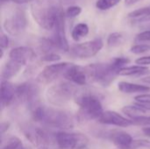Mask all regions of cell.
I'll list each match as a JSON object with an SVG mask.
<instances>
[{"label":"cell","mask_w":150,"mask_h":149,"mask_svg":"<svg viewBox=\"0 0 150 149\" xmlns=\"http://www.w3.org/2000/svg\"><path fill=\"white\" fill-rule=\"evenodd\" d=\"M34 121L50 128L68 130L74 126L72 115L63 110L40 105L32 112Z\"/></svg>","instance_id":"1"},{"label":"cell","mask_w":150,"mask_h":149,"mask_svg":"<svg viewBox=\"0 0 150 149\" xmlns=\"http://www.w3.org/2000/svg\"><path fill=\"white\" fill-rule=\"evenodd\" d=\"M75 100L79 105V115L82 119L98 120L105 112L100 99L90 91H78Z\"/></svg>","instance_id":"2"},{"label":"cell","mask_w":150,"mask_h":149,"mask_svg":"<svg viewBox=\"0 0 150 149\" xmlns=\"http://www.w3.org/2000/svg\"><path fill=\"white\" fill-rule=\"evenodd\" d=\"M78 89L69 81L59 82L47 90L46 97L47 101L54 106H62L75 98L78 93Z\"/></svg>","instance_id":"3"},{"label":"cell","mask_w":150,"mask_h":149,"mask_svg":"<svg viewBox=\"0 0 150 149\" xmlns=\"http://www.w3.org/2000/svg\"><path fill=\"white\" fill-rule=\"evenodd\" d=\"M58 8L53 5H47V4L38 1L32 4L31 11L33 19L37 24L45 30L54 29Z\"/></svg>","instance_id":"4"},{"label":"cell","mask_w":150,"mask_h":149,"mask_svg":"<svg viewBox=\"0 0 150 149\" xmlns=\"http://www.w3.org/2000/svg\"><path fill=\"white\" fill-rule=\"evenodd\" d=\"M85 68L87 69L89 79L97 82L104 87L109 86L113 82L116 76H119V72L112 67L111 62L93 63Z\"/></svg>","instance_id":"5"},{"label":"cell","mask_w":150,"mask_h":149,"mask_svg":"<svg viewBox=\"0 0 150 149\" xmlns=\"http://www.w3.org/2000/svg\"><path fill=\"white\" fill-rule=\"evenodd\" d=\"M16 99L25 105L32 112L40 105V88L32 82L22 83L16 86Z\"/></svg>","instance_id":"6"},{"label":"cell","mask_w":150,"mask_h":149,"mask_svg":"<svg viewBox=\"0 0 150 149\" xmlns=\"http://www.w3.org/2000/svg\"><path fill=\"white\" fill-rule=\"evenodd\" d=\"M54 140L60 149H84L89 144V138L82 133L59 132Z\"/></svg>","instance_id":"7"},{"label":"cell","mask_w":150,"mask_h":149,"mask_svg":"<svg viewBox=\"0 0 150 149\" xmlns=\"http://www.w3.org/2000/svg\"><path fill=\"white\" fill-rule=\"evenodd\" d=\"M69 62H57L46 66L42 71L39 73L36 81L41 84H49L54 82L62 75H65L66 71L72 66Z\"/></svg>","instance_id":"8"},{"label":"cell","mask_w":150,"mask_h":149,"mask_svg":"<svg viewBox=\"0 0 150 149\" xmlns=\"http://www.w3.org/2000/svg\"><path fill=\"white\" fill-rule=\"evenodd\" d=\"M104 47V42L101 39H95L93 40L74 45L70 49V54L76 58L87 59L95 56Z\"/></svg>","instance_id":"9"},{"label":"cell","mask_w":150,"mask_h":149,"mask_svg":"<svg viewBox=\"0 0 150 149\" xmlns=\"http://www.w3.org/2000/svg\"><path fill=\"white\" fill-rule=\"evenodd\" d=\"M27 26V19L25 12L23 9H17L15 12L4 22V30L13 36L22 34Z\"/></svg>","instance_id":"10"},{"label":"cell","mask_w":150,"mask_h":149,"mask_svg":"<svg viewBox=\"0 0 150 149\" xmlns=\"http://www.w3.org/2000/svg\"><path fill=\"white\" fill-rule=\"evenodd\" d=\"M65 16L66 15L64 14L62 10L58 8L56 20L54 26V35L52 39L56 44L58 49L68 52L69 51V45L65 32Z\"/></svg>","instance_id":"11"},{"label":"cell","mask_w":150,"mask_h":149,"mask_svg":"<svg viewBox=\"0 0 150 149\" xmlns=\"http://www.w3.org/2000/svg\"><path fill=\"white\" fill-rule=\"evenodd\" d=\"M22 130L25 137L38 149H48L50 138L45 130L33 126H23Z\"/></svg>","instance_id":"12"},{"label":"cell","mask_w":150,"mask_h":149,"mask_svg":"<svg viewBox=\"0 0 150 149\" xmlns=\"http://www.w3.org/2000/svg\"><path fill=\"white\" fill-rule=\"evenodd\" d=\"M98 122L104 125L115 126L119 127H128L133 125L131 119H127L114 111H105L98 119Z\"/></svg>","instance_id":"13"},{"label":"cell","mask_w":150,"mask_h":149,"mask_svg":"<svg viewBox=\"0 0 150 149\" xmlns=\"http://www.w3.org/2000/svg\"><path fill=\"white\" fill-rule=\"evenodd\" d=\"M64 76L68 81L73 83L76 85H80V86L87 84L89 80L86 68L78 65H74V64L66 71Z\"/></svg>","instance_id":"14"},{"label":"cell","mask_w":150,"mask_h":149,"mask_svg":"<svg viewBox=\"0 0 150 149\" xmlns=\"http://www.w3.org/2000/svg\"><path fill=\"white\" fill-rule=\"evenodd\" d=\"M11 60L15 61L23 66L35 57V53L33 48L28 47H18L12 48L9 53Z\"/></svg>","instance_id":"15"},{"label":"cell","mask_w":150,"mask_h":149,"mask_svg":"<svg viewBox=\"0 0 150 149\" xmlns=\"http://www.w3.org/2000/svg\"><path fill=\"white\" fill-rule=\"evenodd\" d=\"M1 107L4 110V107L10 105L16 99V86L9 81H1Z\"/></svg>","instance_id":"16"},{"label":"cell","mask_w":150,"mask_h":149,"mask_svg":"<svg viewBox=\"0 0 150 149\" xmlns=\"http://www.w3.org/2000/svg\"><path fill=\"white\" fill-rule=\"evenodd\" d=\"M109 140L119 149H130L134 141L132 136L124 131H112L109 133Z\"/></svg>","instance_id":"17"},{"label":"cell","mask_w":150,"mask_h":149,"mask_svg":"<svg viewBox=\"0 0 150 149\" xmlns=\"http://www.w3.org/2000/svg\"><path fill=\"white\" fill-rule=\"evenodd\" d=\"M118 89L120 92L125 94H134V93H145L149 92L150 87L147 85H142L137 83H132L128 82H120L118 83Z\"/></svg>","instance_id":"18"},{"label":"cell","mask_w":150,"mask_h":149,"mask_svg":"<svg viewBox=\"0 0 150 149\" xmlns=\"http://www.w3.org/2000/svg\"><path fill=\"white\" fill-rule=\"evenodd\" d=\"M23 67L24 66L22 64L10 59L8 61L5 62V64L2 68V72H1L2 81H8L11 77L15 76L21 70Z\"/></svg>","instance_id":"19"},{"label":"cell","mask_w":150,"mask_h":149,"mask_svg":"<svg viewBox=\"0 0 150 149\" xmlns=\"http://www.w3.org/2000/svg\"><path fill=\"white\" fill-rule=\"evenodd\" d=\"M121 111L131 120H135L143 116H146V113L148 112L145 108H143L139 104L134 105H126L122 108Z\"/></svg>","instance_id":"20"},{"label":"cell","mask_w":150,"mask_h":149,"mask_svg":"<svg viewBox=\"0 0 150 149\" xmlns=\"http://www.w3.org/2000/svg\"><path fill=\"white\" fill-rule=\"evenodd\" d=\"M149 69L148 67L145 66H140V65H135V66H130V67H126L122 68L119 72V76H142L146 74H149Z\"/></svg>","instance_id":"21"},{"label":"cell","mask_w":150,"mask_h":149,"mask_svg":"<svg viewBox=\"0 0 150 149\" xmlns=\"http://www.w3.org/2000/svg\"><path fill=\"white\" fill-rule=\"evenodd\" d=\"M89 26L85 23H79L75 25V27L72 30L71 37L75 41H78L81 39L86 37L89 33Z\"/></svg>","instance_id":"22"},{"label":"cell","mask_w":150,"mask_h":149,"mask_svg":"<svg viewBox=\"0 0 150 149\" xmlns=\"http://www.w3.org/2000/svg\"><path fill=\"white\" fill-rule=\"evenodd\" d=\"M124 35L121 32H112L107 38V45L109 47H118L124 42Z\"/></svg>","instance_id":"23"},{"label":"cell","mask_w":150,"mask_h":149,"mask_svg":"<svg viewBox=\"0 0 150 149\" xmlns=\"http://www.w3.org/2000/svg\"><path fill=\"white\" fill-rule=\"evenodd\" d=\"M2 149H25L20 139L15 136H11L6 140L4 145L2 146Z\"/></svg>","instance_id":"24"},{"label":"cell","mask_w":150,"mask_h":149,"mask_svg":"<svg viewBox=\"0 0 150 149\" xmlns=\"http://www.w3.org/2000/svg\"><path fill=\"white\" fill-rule=\"evenodd\" d=\"M121 0H98L96 2V7L101 11L109 10L116 6Z\"/></svg>","instance_id":"25"},{"label":"cell","mask_w":150,"mask_h":149,"mask_svg":"<svg viewBox=\"0 0 150 149\" xmlns=\"http://www.w3.org/2000/svg\"><path fill=\"white\" fill-rule=\"evenodd\" d=\"M129 62L130 60L127 57H116L111 61V64L118 72H120L122 68H126V65Z\"/></svg>","instance_id":"26"},{"label":"cell","mask_w":150,"mask_h":149,"mask_svg":"<svg viewBox=\"0 0 150 149\" xmlns=\"http://www.w3.org/2000/svg\"><path fill=\"white\" fill-rule=\"evenodd\" d=\"M149 51H150V45H148V44H138V45L133 46L130 48V52L135 54H144Z\"/></svg>","instance_id":"27"},{"label":"cell","mask_w":150,"mask_h":149,"mask_svg":"<svg viewBox=\"0 0 150 149\" xmlns=\"http://www.w3.org/2000/svg\"><path fill=\"white\" fill-rule=\"evenodd\" d=\"M81 12H82V8L80 6H78V5H72V6L68 7V9L66 10L65 15H66V17L72 18L77 17Z\"/></svg>","instance_id":"28"},{"label":"cell","mask_w":150,"mask_h":149,"mask_svg":"<svg viewBox=\"0 0 150 149\" xmlns=\"http://www.w3.org/2000/svg\"><path fill=\"white\" fill-rule=\"evenodd\" d=\"M141 148H150V141L146 140H138L134 141L130 149H141Z\"/></svg>","instance_id":"29"},{"label":"cell","mask_w":150,"mask_h":149,"mask_svg":"<svg viewBox=\"0 0 150 149\" xmlns=\"http://www.w3.org/2000/svg\"><path fill=\"white\" fill-rule=\"evenodd\" d=\"M61 60V56L58 54L55 53H50V54H44L41 57V61H46V62H56L58 61Z\"/></svg>","instance_id":"30"},{"label":"cell","mask_w":150,"mask_h":149,"mask_svg":"<svg viewBox=\"0 0 150 149\" xmlns=\"http://www.w3.org/2000/svg\"><path fill=\"white\" fill-rule=\"evenodd\" d=\"M135 101L140 105H150V94H140L134 97Z\"/></svg>","instance_id":"31"},{"label":"cell","mask_w":150,"mask_h":149,"mask_svg":"<svg viewBox=\"0 0 150 149\" xmlns=\"http://www.w3.org/2000/svg\"><path fill=\"white\" fill-rule=\"evenodd\" d=\"M136 40L137 41H150V30H146L142 32H140L136 36Z\"/></svg>","instance_id":"32"},{"label":"cell","mask_w":150,"mask_h":149,"mask_svg":"<svg viewBox=\"0 0 150 149\" xmlns=\"http://www.w3.org/2000/svg\"><path fill=\"white\" fill-rule=\"evenodd\" d=\"M135 63L140 65V66H147L150 65V55L148 56H143V57H140L135 61Z\"/></svg>","instance_id":"33"},{"label":"cell","mask_w":150,"mask_h":149,"mask_svg":"<svg viewBox=\"0 0 150 149\" xmlns=\"http://www.w3.org/2000/svg\"><path fill=\"white\" fill-rule=\"evenodd\" d=\"M8 46H9V38L4 32H1V37H0V47H1V49L7 48Z\"/></svg>","instance_id":"34"},{"label":"cell","mask_w":150,"mask_h":149,"mask_svg":"<svg viewBox=\"0 0 150 149\" xmlns=\"http://www.w3.org/2000/svg\"><path fill=\"white\" fill-rule=\"evenodd\" d=\"M10 126V123L9 122H3L0 126V129H1V135H4V133L8 130Z\"/></svg>","instance_id":"35"},{"label":"cell","mask_w":150,"mask_h":149,"mask_svg":"<svg viewBox=\"0 0 150 149\" xmlns=\"http://www.w3.org/2000/svg\"><path fill=\"white\" fill-rule=\"evenodd\" d=\"M142 132L143 133L148 136V137H150V126H145L142 128Z\"/></svg>","instance_id":"36"},{"label":"cell","mask_w":150,"mask_h":149,"mask_svg":"<svg viewBox=\"0 0 150 149\" xmlns=\"http://www.w3.org/2000/svg\"><path fill=\"white\" fill-rule=\"evenodd\" d=\"M0 2H1V4H4V3H8V2H12V3L21 4V0H0Z\"/></svg>","instance_id":"37"},{"label":"cell","mask_w":150,"mask_h":149,"mask_svg":"<svg viewBox=\"0 0 150 149\" xmlns=\"http://www.w3.org/2000/svg\"><path fill=\"white\" fill-rule=\"evenodd\" d=\"M60 1H61V3L62 4H70L74 3L75 1H76V0H60Z\"/></svg>","instance_id":"38"},{"label":"cell","mask_w":150,"mask_h":149,"mask_svg":"<svg viewBox=\"0 0 150 149\" xmlns=\"http://www.w3.org/2000/svg\"><path fill=\"white\" fill-rule=\"evenodd\" d=\"M142 81H143L144 83H149V84H150V76H147V77H145V78H143V79H142Z\"/></svg>","instance_id":"39"},{"label":"cell","mask_w":150,"mask_h":149,"mask_svg":"<svg viewBox=\"0 0 150 149\" xmlns=\"http://www.w3.org/2000/svg\"><path fill=\"white\" fill-rule=\"evenodd\" d=\"M140 105V104H139ZM143 108H145L147 111H150V105H141Z\"/></svg>","instance_id":"40"},{"label":"cell","mask_w":150,"mask_h":149,"mask_svg":"<svg viewBox=\"0 0 150 149\" xmlns=\"http://www.w3.org/2000/svg\"><path fill=\"white\" fill-rule=\"evenodd\" d=\"M33 0H22V4H25V3H29V2H32Z\"/></svg>","instance_id":"41"},{"label":"cell","mask_w":150,"mask_h":149,"mask_svg":"<svg viewBox=\"0 0 150 149\" xmlns=\"http://www.w3.org/2000/svg\"><path fill=\"white\" fill-rule=\"evenodd\" d=\"M147 27H148V28L150 30V22H149V23L147 24Z\"/></svg>","instance_id":"42"}]
</instances>
